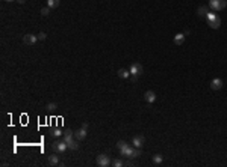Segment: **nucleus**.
Segmentation results:
<instances>
[{"instance_id": "15", "label": "nucleus", "mask_w": 227, "mask_h": 167, "mask_svg": "<svg viewBox=\"0 0 227 167\" xmlns=\"http://www.w3.org/2000/svg\"><path fill=\"white\" fill-rule=\"evenodd\" d=\"M120 153H121L123 156H127V158H132V153H133V147H132V146L129 144V146H127V147H126L124 150H121Z\"/></svg>"}, {"instance_id": "11", "label": "nucleus", "mask_w": 227, "mask_h": 167, "mask_svg": "<svg viewBox=\"0 0 227 167\" xmlns=\"http://www.w3.org/2000/svg\"><path fill=\"white\" fill-rule=\"evenodd\" d=\"M144 140H145V138H144L142 135H135V137H133V141H132V144H133L135 147H141V146L144 144Z\"/></svg>"}, {"instance_id": "27", "label": "nucleus", "mask_w": 227, "mask_h": 167, "mask_svg": "<svg viewBox=\"0 0 227 167\" xmlns=\"http://www.w3.org/2000/svg\"><path fill=\"white\" fill-rule=\"evenodd\" d=\"M130 78H132V81H133V83H136V81H138V75H130Z\"/></svg>"}, {"instance_id": "20", "label": "nucleus", "mask_w": 227, "mask_h": 167, "mask_svg": "<svg viewBox=\"0 0 227 167\" xmlns=\"http://www.w3.org/2000/svg\"><path fill=\"white\" fill-rule=\"evenodd\" d=\"M52 135H53V137H61V135H64V132H62L59 128H53V129H52Z\"/></svg>"}, {"instance_id": "14", "label": "nucleus", "mask_w": 227, "mask_h": 167, "mask_svg": "<svg viewBox=\"0 0 227 167\" xmlns=\"http://www.w3.org/2000/svg\"><path fill=\"white\" fill-rule=\"evenodd\" d=\"M185 42V35L183 33H177L176 36H174V44L176 45H182Z\"/></svg>"}, {"instance_id": "30", "label": "nucleus", "mask_w": 227, "mask_h": 167, "mask_svg": "<svg viewBox=\"0 0 227 167\" xmlns=\"http://www.w3.org/2000/svg\"><path fill=\"white\" fill-rule=\"evenodd\" d=\"M17 2H18V3H20V5H23V3H24V2H26V0H17Z\"/></svg>"}, {"instance_id": "31", "label": "nucleus", "mask_w": 227, "mask_h": 167, "mask_svg": "<svg viewBox=\"0 0 227 167\" xmlns=\"http://www.w3.org/2000/svg\"><path fill=\"white\" fill-rule=\"evenodd\" d=\"M5 2H14V0H5Z\"/></svg>"}, {"instance_id": "29", "label": "nucleus", "mask_w": 227, "mask_h": 167, "mask_svg": "<svg viewBox=\"0 0 227 167\" xmlns=\"http://www.w3.org/2000/svg\"><path fill=\"white\" fill-rule=\"evenodd\" d=\"M124 165H133V164H132V161H126V162H124Z\"/></svg>"}, {"instance_id": "16", "label": "nucleus", "mask_w": 227, "mask_h": 167, "mask_svg": "<svg viewBox=\"0 0 227 167\" xmlns=\"http://www.w3.org/2000/svg\"><path fill=\"white\" fill-rule=\"evenodd\" d=\"M118 77H120V78H129V77H130V71L121 68V69H118Z\"/></svg>"}, {"instance_id": "10", "label": "nucleus", "mask_w": 227, "mask_h": 167, "mask_svg": "<svg viewBox=\"0 0 227 167\" xmlns=\"http://www.w3.org/2000/svg\"><path fill=\"white\" fill-rule=\"evenodd\" d=\"M86 137V129H83V128H80V129H77V131H74V138L76 140H83Z\"/></svg>"}, {"instance_id": "4", "label": "nucleus", "mask_w": 227, "mask_h": 167, "mask_svg": "<svg viewBox=\"0 0 227 167\" xmlns=\"http://www.w3.org/2000/svg\"><path fill=\"white\" fill-rule=\"evenodd\" d=\"M109 164H112V161H110V158H109L107 155L101 153V155L97 156V165H100V167H107Z\"/></svg>"}, {"instance_id": "17", "label": "nucleus", "mask_w": 227, "mask_h": 167, "mask_svg": "<svg viewBox=\"0 0 227 167\" xmlns=\"http://www.w3.org/2000/svg\"><path fill=\"white\" fill-rule=\"evenodd\" d=\"M59 0H47V6L50 8V9H55V8H58L59 6Z\"/></svg>"}, {"instance_id": "22", "label": "nucleus", "mask_w": 227, "mask_h": 167, "mask_svg": "<svg viewBox=\"0 0 227 167\" xmlns=\"http://www.w3.org/2000/svg\"><path fill=\"white\" fill-rule=\"evenodd\" d=\"M112 165H114V167H121V165H124V162H123L121 159H118V158H117V159H114V161H112Z\"/></svg>"}, {"instance_id": "3", "label": "nucleus", "mask_w": 227, "mask_h": 167, "mask_svg": "<svg viewBox=\"0 0 227 167\" xmlns=\"http://www.w3.org/2000/svg\"><path fill=\"white\" fill-rule=\"evenodd\" d=\"M52 149L55 150V152H58V153H64L67 149H68V144L62 140V141H55L53 144H52Z\"/></svg>"}, {"instance_id": "26", "label": "nucleus", "mask_w": 227, "mask_h": 167, "mask_svg": "<svg viewBox=\"0 0 227 167\" xmlns=\"http://www.w3.org/2000/svg\"><path fill=\"white\" fill-rule=\"evenodd\" d=\"M56 108H58V105H56L55 102H50V104H47V110L53 111V110H56Z\"/></svg>"}, {"instance_id": "5", "label": "nucleus", "mask_w": 227, "mask_h": 167, "mask_svg": "<svg viewBox=\"0 0 227 167\" xmlns=\"http://www.w3.org/2000/svg\"><path fill=\"white\" fill-rule=\"evenodd\" d=\"M142 74V65L135 62L130 65V75H141Z\"/></svg>"}, {"instance_id": "24", "label": "nucleus", "mask_w": 227, "mask_h": 167, "mask_svg": "<svg viewBox=\"0 0 227 167\" xmlns=\"http://www.w3.org/2000/svg\"><path fill=\"white\" fill-rule=\"evenodd\" d=\"M49 14H50V8H49V6H47V8H43V9H41V15H43V17H47Z\"/></svg>"}, {"instance_id": "12", "label": "nucleus", "mask_w": 227, "mask_h": 167, "mask_svg": "<svg viewBox=\"0 0 227 167\" xmlns=\"http://www.w3.org/2000/svg\"><path fill=\"white\" fill-rule=\"evenodd\" d=\"M209 9H210L209 6H200V8L197 9V14H198V17H203V18H204V17L209 14Z\"/></svg>"}, {"instance_id": "28", "label": "nucleus", "mask_w": 227, "mask_h": 167, "mask_svg": "<svg viewBox=\"0 0 227 167\" xmlns=\"http://www.w3.org/2000/svg\"><path fill=\"white\" fill-rule=\"evenodd\" d=\"M82 128H83V129H86V128H88V123H86V122H83V125H82Z\"/></svg>"}, {"instance_id": "9", "label": "nucleus", "mask_w": 227, "mask_h": 167, "mask_svg": "<svg viewBox=\"0 0 227 167\" xmlns=\"http://www.w3.org/2000/svg\"><path fill=\"white\" fill-rule=\"evenodd\" d=\"M144 99H145L147 102H155V101H156V93H155L153 90H147V92L144 93Z\"/></svg>"}, {"instance_id": "7", "label": "nucleus", "mask_w": 227, "mask_h": 167, "mask_svg": "<svg viewBox=\"0 0 227 167\" xmlns=\"http://www.w3.org/2000/svg\"><path fill=\"white\" fill-rule=\"evenodd\" d=\"M221 87H222V80L221 78H213L210 81V89L212 90H219Z\"/></svg>"}, {"instance_id": "21", "label": "nucleus", "mask_w": 227, "mask_h": 167, "mask_svg": "<svg viewBox=\"0 0 227 167\" xmlns=\"http://www.w3.org/2000/svg\"><path fill=\"white\" fill-rule=\"evenodd\" d=\"M117 146H118V149H120V152H121V150H124V149H126V147H127L129 144H127V143H126L124 140H120V141L117 143Z\"/></svg>"}, {"instance_id": "25", "label": "nucleus", "mask_w": 227, "mask_h": 167, "mask_svg": "<svg viewBox=\"0 0 227 167\" xmlns=\"http://www.w3.org/2000/svg\"><path fill=\"white\" fill-rule=\"evenodd\" d=\"M37 36H38V41H46V38H47V35L44 32H40Z\"/></svg>"}, {"instance_id": "6", "label": "nucleus", "mask_w": 227, "mask_h": 167, "mask_svg": "<svg viewBox=\"0 0 227 167\" xmlns=\"http://www.w3.org/2000/svg\"><path fill=\"white\" fill-rule=\"evenodd\" d=\"M37 41H38V36H37V35H30V33H27V35H24V36H23V42H24L26 45H34Z\"/></svg>"}, {"instance_id": "1", "label": "nucleus", "mask_w": 227, "mask_h": 167, "mask_svg": "<svg viewBox=\"0 0 227 167\" xmlns=\"http://www.w3.org/2000/svg\"><path fill=\"white\" fill-rule=\"evenodd\" d=\"M204 18H206V21H207V24H209L210 29H219V26H221V18H219L216 14L209 12Z\"/></svg>"}, {"instance_id": "13", "label": "nucleus", "mask_w": 227, "mask_h": 167, "mask_svg": "<svg viewBox=\"0 0 227 167\" xmlns=\"http://www.w3.org/2000/svg\"><path fill=\"white\" fill-rule=\"evenodd\" d=\"M49 164H50V165H58V164H61L59 156H58L56 153H52V155L49 156Z\"/></svg>"}, {"instance_id": "23", "label": "nucleus", "mask_w": 227, "mask_h": 167, "mask_svg": "<svg viewBox=\"0 0 227 167\" xmlns=\"http://www.w3.org/2000/svg\"><path fill=\"white\" fill-rule=\"evenodd\" d=\"M141 155V150H139V147H135L133 146V153H132V158H138Z\"/></svg>"}, {"instance_id": "8", "label": "nucleus", "mask_w": 227, "mask_h": 167, "mask_svg": "<svg viewBox=\"0 0 227 167\" xmlns=\"http://www.w3.org/2000/svg\"><path fill=\"white\" fill-rule=\"evenodd\" d=\"M73 140H74V131H71V129H67V131L64 132V141H65L67 144H70Z\"/></svg>"}, {"instance_id": "2", "label": "nucleus", "mask_w": 227, "mask_h": 167, "mask_svg": "<svg viewBox=\"0 0 227 167\" xmlns=\"http://www.w3.org/2000/svg\"><path fill=\"white\" fill-rule=\"evenodd\" d=\"M227 6V0H209V8L212 11H222Z\"/></svg>"}, {"instance_id": "18", "label": "nucleus", "mask_w": 227, "mask_h": 167, "mask_svg": "<svg viewBox=\"0 0 227 167\" xmlns=\"http://www.w3.org/2000/svg\"><path fill=\"white\" fill-rule=\"evenodd\" d=\"M162 161H164V156H162L161 153H156V155L153 156V162H155L156 165H159V164H162Z\"/></svg>"}, {"instance_id": "19", "label": "nucleus", "mask_w": 227, "mask_h": 167, "mask_svg": "<svg viewBox=\"0 0 227 167\" xmlns=\"http://www.w3.org/2000/svg\"><path fill=\"white\" fill-rule=\"evenodd\" d=\"M68 147H70V150H77V149H79V140L74 138V140L68 144Z\"/></svg>"}]
</instances>
